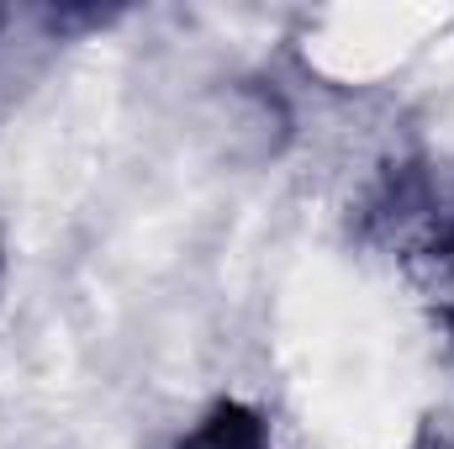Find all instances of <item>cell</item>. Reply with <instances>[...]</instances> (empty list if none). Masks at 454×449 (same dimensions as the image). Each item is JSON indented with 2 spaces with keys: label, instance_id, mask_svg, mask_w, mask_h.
Segmentation results:
<instances>
[{
  "label": "cell",
  "instance_id": "6da1fadb",
  "mask_svg": "<svg viewBox=\"0 0 454 449\" xmlns=\"http://www.w3.org/2000/svg\"><path fill=\"white\" fill-rule=\"evenodd\" d=\"M180 449H270V439H264V423H259L248 407L223 402V407H212V413L201 418V429H196Z\"/></svg>",
  "mask_w": 454,
  "mask_h": 449
}]
</instances>
